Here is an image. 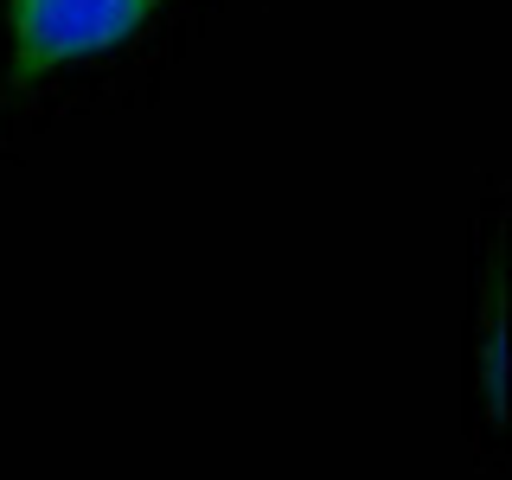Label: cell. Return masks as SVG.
<instances>
[{"instance_id":"cell-1","label":"cell","mask_w":512,"mask_h":480,"mask_svg":"<svg viewBox=\"0 0 512 480\" xmlns=\"http://www.w3.org/2000/svg\"><path fill=\"white\" fill-rule=\"evenodd\" d=\"M167 0H7L13 20V71L45 77L71 71V64H96L141 39L148 20Z\"/></svg>"}]
</instances>
